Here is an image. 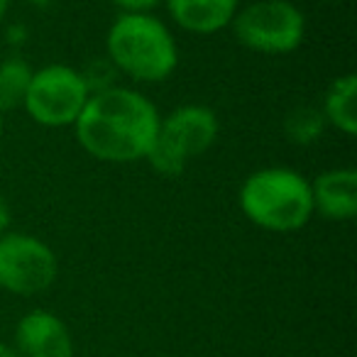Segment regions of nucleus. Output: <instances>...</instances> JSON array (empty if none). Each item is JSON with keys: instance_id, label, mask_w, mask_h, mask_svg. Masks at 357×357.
<instances>
[{"instance_id": "nucleus-2", "label": "nucleus", "mask_w": 357, "mask_h": 357, "mask_svg": "<svg viewBox=\"0 0 357 357\" xmlns=\"http://www.w3.org/2000/svg\"><path fill=\"white\" fill-rule=\"evenodd\" d=\"M105 56L120 76L139 86L172 79L181 61L176 37L157 13H118L105 35Z\"/></svg>"}, {"instance_id": "nucleus-7", "label": "nucleus", "mask_w": 357, "mask_h": 357, "mask_svg": "<svg viewBox=\"0 0 357 357\" xmlns=\"http://www.w3.org/2000/svg\"><path fill=\"white\" fill-rule=\"evenodd\" d=\"M59 277V257L42 238L8 230L0 235V289L13 296H40Z\"/></svg>"}, {"instance_id": "nucleus-8", "label": "nucleus", "mask_w": 357, "mask_h": 357, "mask_svg": "<svg viewBox=\"0 0 357 357\" xmlns=\"http://www.w3.org/2000/svg\"><path fill=\"white\" fill-rule=\"evenodd\" d=\"M13 345L22 357H74V335L69 326L47 308H32L20 316Z\"/></svg>"}, {"instance_id": "nucleus-13", "label": "nucleus", "mask_w": 357, "mask_h": 357, "mask_svg": "<svg viewBox=\"0 0 357 357\" xmlns=\"http://www.w3.org/2000/svg\"><path fill=\"white\" fill-rule=\"evenodd\" d=\"M284 137L296 147H311L326 135L328 125L318 105H296L284 115Z\"/></svg>"}, {"instance_id": "nucleus-6", "label": "nucleus", "mask_w": 357, "mask_h": 357, "mask_svg": "<svg viewBox=\"0 0 357 357\" xmlns=\"http://www.w3.org/2000/svg\"><path fill=\"white\" fill-rule=\"evenodd\" d=\"M89 96L91 91L81 76V69L56 61L32 71L22 110L40 128H74Z\"/></svg>"}, {"instance_id": "nucleus-19", "label": "nucleus", "mask_w": 357, "mask_h": 357, "mask_svg": "<svg viewBox=\"0 0 357 357\" xmlns=\"http://www.w3.org/2000/svg\"><path fill=\"white\" fill-rule=\"evenodd\" d=\"M10 3H13V0H0V25L6 22L8 13H10Z\"/></svg>"}, {"instance_id": "nucleus-15", "label": "nucleus", "mask_w": 357, "mask_h": 357, "mask_svg": "<svg viewBox=\"0 0 357 357\" xmlns=\"http://www.w3.org/2000/svg\"><path fill=\"white\" fill-rule=\"evenodd\" d=\"M118 8L120 15H139V13H154L164 0H110Z\"/></svg>"}, {"instance_id": "nucleus-1", "label": "nucleus", "mask_w": 357, "mask_h": 357, "mask_svg": "<svg viewBox=\"0 0 357 357\" xmlns=\"http://www.w3.org/2000/svg\"><path fill=\"white\" fill-rule=\"evenodd\" d=\"M162 113L135 86L115 84L91 93L74 123V137L91 159L103 164L144 162L157 137Z\"/></svg>"}, {"instance_id": "nucleus-9", "label": "nucleus", "mask_w": 357, "mask_h": 357, "mask_svg": "<svg viewBox=\"0 0 357 357\" xmlns=\"http://www.w3.org/2000/svg\"><path fill=\"white\" fill-rule=\"evenodd\" d=\"M313 215L331 223H350L357 218V169L331 167L311 178Z\"/></svg>"}, {"instance_id": "nucleus-3", "label": "nucleus", "mask_w": 357, "mask_h": 357, "mask_svg": "<svg viewBox=\"0 0 357 357\" xmlns=\"http://www.w3.org/2000/svg\"><path fill=\"white\" fill-rule=\"evenodd\" d=\"M238 206L264 233H298L313 218L311 178L291 167H262L240 184Z\"/></svg>"}, {"instance_id": "nucleus-16", "label": "nucleus", "mask_w": 357, "mask_h": 357, "mask_svg": "<svg viewBox=\"0 0 357 357\" xmlns=\"http://www.w3.org/2000/svg\"><path fill=\"white\" fill-rule=\"evenodd\" d=\"M27 35H30V32H27V27L22 25V22H10V25H6V42L15 54L27 45Z\"/></svg>"}, {"instance_id": "nucleus-4", "label": "nucleus", "mask_w": 357, "mask_h": 357, "mask_svg": "<svg viewBox=\"0 0 357 357\" xmlns=\"http://www.w3.org/2000/svg\"><path fill=\"white\" fill-rule=\"evenodd\" d=\"M220 137V118L211 105L184 103L159 120V130L144 162L162 178H176L194 159L213 149Z\"/></svg>"}, {"instance_id": "nucleus-17", "label": "nucleus", "mask_w": 357, "mask_h": 357, "mask_svg": "<svg viewBox=\"0 0 357 357\" xmlns=\"http://www.w3.org/2000/svg\"><path fill=\"white\" fill-rule=\"evenodd\" d=\"M13 225V211H10V204H8L3 196H0V235H6Z\"/></svg>"}, {"instance_id": "nucleus-5", "label": "nucleus", "mask_w": 357, "mask_h": 357, "mask_svg": "<svg viewBox=\"0 0 357 357\" xmlns=\"http://www.w3.org/2000/svg\"><path fill=\"white\" fill-rule=\"evenodd\" d=\"M233 37L240 47L262 56H287L306 40V15L291 0H255L233 17Z\"/></svg>"}, {"instance_id": "nucleus-12", "label": "nucleus", "mask_w": 357, "mask_h": 357, "mask_svg": "<svg viewBox=\"0 0 357 357\" xmlns=\"http://www.w3.org/2000/svg\"><path fill=\"white\" fill-rule=\"evenodd\" d=\"M32 71L35 69L20 54H10L0 61V115L3 118L13 110H22Z\"/></svg>"}, {"instance_id": "nucleus-14", "label": "nucleus", "mask_w": 357, "mask_h": 357, "mask_svg": "<svg viewBox=\"0 0 357 357\" xmlns=\"http://www.w3.org/2000/svg\"><path fill=\"white\" fill-rule=\"evenodd\" d=\"M81 76H84V81H86V86H89L91 93H98V91H105V89H110V86L120 84L118 69L110 64V59L105 54L86 61V66L81 69Z\"/></svg>"}, {"instance_id": "nucleus-21", "label": "nucleus", "mask_w": 357, "mask_h": 357, "mask_svg": "<svg viewBox=\"0 0 357 357\" xmlns=\"http://www.w3.org/2000/svg\"><path fill=\"white\" fill-rule=\"evenodd\" d=\"M3 137H6V118L0 115V142H3Z\"/></svg>"}, {"instance_id": "nucleus-20", "label": "nucleus", "mask_w": 357, "mask_h": 357, "mask_svg": "<svg viewBox=\"0 0 357 357\" xmlns=\"http://www.w3.org/2000/svg\"><path fill=\"white\" fill-rule=\"evenodd\" d=\"M25 3H27V6H32V8H40V10H42V8L52 6V0H25Z\"/></svg>"}, {"instance_id": "nucleus-10", "label": "nucleus", "mask_w": 357, "mask_h": 357, "mask_svg": "<svg viewBox=\"0 0 357 357\" xmlns=\"http://www.w3.org/2000/svg\"><path fill=\"white\" fill-rule=\"evenodd\" d=\"M164 10L181 32L211 37L230 30L240 0H164Z\"/></svg>"}, {"instance_id": "nucleus-18", "label": "nucleus", "mask_w": 357, "mask_h": 357, "mask_svg": "<svg viewBox=\"0 0 357 357\" xmlns=\"http://www.w3.org/2000/svg\"><path fill=\"white\" fill-rule=\"evenodd\" d=\"M0 357H22L13 342H0Z\"/></svg>"}, {"instance_id": "nucleus-11", "label": "nucleus", "mask_w": 357, "mask_h": 357, "mask_svg": "<svg viewBox=\"0 0 357 357\" xmlns=\"http://www.w3.org/2000/svg\"><path fill=\"white\" fill-rule=\"evenodd\" d=\"M323 120L331 130L355 137L357 135V79L355 74H340L328 84L321 100Z\"/></svg>"}]
</instances>
